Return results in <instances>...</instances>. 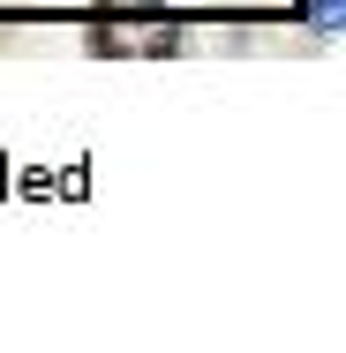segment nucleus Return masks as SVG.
Here are the masks:
<instances>
[{
    "mask_svg": "<svg viewBox=\"0 0 346 353\" xmlns=\"http://www.w3.org/2000/svg\"><path fill=\"white\" fill-rule=\"evenodd\" d=\"M83 46L98 53V61H166V53H181L189 38H181V23H143V30H113V23H90L83 30Z\"/></svg>",
    "mask_w": 346,
    "mask_h": 353,
    "instance_id": "obj_1",
    "label": "nucleus"
},
{
    "mask_svg": "<svg viewBox=\"0 0 346 353\" xmlns=\"http://www.w3.org/2000/svg\"><path fill=\"white\" fill-rule=\"evenodd\" d=\"M301 8V23H316V30H339V15H346V0H294Z\"/></svg>",
    "mask_w": 346,
    "mask_h": 353,
    "instance_id": "obj_2",
    "label": "nucleus"
},
{
    "mask_svg": "<svg viewBox=\"0 0 346 353\" xmlns=\"http://www.w3.org/2000/svg\"><path fill=\"white\" fill-rule=\"evenodd\" d=\"M98 8H151V0H98Z\"/></svg>",
    "mask_w": 346,
    "mask_h": 353,
    "instance_id": "obj_3",
    "label": "nucleus"
}]
</instances>
